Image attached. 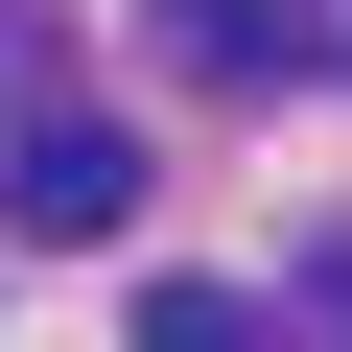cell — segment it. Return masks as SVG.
Here are the masks:
<instances>
[{"label":"cell","instance_id":"obj_4","mask_svg":"<svg viewBox=\"0 0 352 352\" xmlns=\"http://www.w3.org/2000/svg\"><path fill=\"white\" fill-rule=\"evenodd\" d=\"M305 305H329V352H352V235H329V258H305Z\"/></svg>","mask_w":352,"mask_h":352},{"label":"cell","instance_id":"obj_3","mask_svg":"<svg viewBox=\"0 0 352 352\" xmlns=\"http://www.w3.org/2000/svg\"><path fill=\"white\" fill-rule=\"evenodd\" d=\"M141 352H282V329H258L235 282H141Z\"/></svg>","mask_w":352,"mask_h":352},{"label":"cell","instance_id":"obj_1","mask_svg":"<svg viewBox=\"0 0 352 352\" xmlns=\"http://www.w3.org/2000/svg\"><path fill=\"white\" fill-rule=\"evenodd\" d=\"M0 212H24V235H118L141 212V141L118 118H24V141H0Z\"/></svg>","mask_w":352,"mask_h":352},{"label":"cell","instance_id":"obj_2","mask_svg":"<svg viewBox=\"0 0 352 352\" xmlns=\"http://www.w3.org/2000/svg\"><path fill=\"white\" fill-rule=\"evenodd\" d=\"M164 47L235 71V94H305V71H329V0H164Z\"/></svg>","mask_w":352,"mask_h":352}]
</instances>
